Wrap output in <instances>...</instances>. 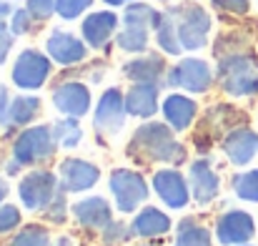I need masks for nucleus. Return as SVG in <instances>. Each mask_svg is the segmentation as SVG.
<instances>
[{"label": "nucleus", "mask_w": 258, "mask_h": 246, "mask_svg": "<svg viewBox=\"0 0 258 246\" xmlns=\"http://www.w3.org/2000/svg\"><path fill=\"white\" fill-rule=\"evenodd\" d=\"M166 58L161 53H146V56H138L133 61H128L123 66V76L131 83H156V85H163L166 81Z\"/></svg>", "instance_id": "nucleus-17"}, {"label": "nucleus", "mask_w": 258, "mask_h": 246, "mask_svg": "<svg viewBox=\"0 0 258 246\" xmlns=\"http://www.w3.org/2000/svg\"><path fill=\"white\" fill-rule=\"evenodd\" d=\"M161 3H171V0H161Z\"/></svg>", "instance_id": "nucleus-46"}, {"label": "nucleus", "mask_w": 258, "mask_h": 246, "mask_svg": "<svg viewBox=\"0 0 258 246\" xmlns=\"http://www.w3.org/2000/svg\"><path fill=\"white\" fill-rule=\"evenodd\" d=\"M108 5H113V8H118V5H125V0H105Z\"/></svg>", "instance_id": "nucleus-44"}, {"label": "nucleus", "mask_w": 258, "mask_h": 246, "mask_svg": "<svg viewBox=\"0 0 258 246\" xmlns=\"http://www.w3.org/2000/svg\"><path fill=\"white\" fill-rule=\"evenodd\" d=\"M175 20V30H178V40L183 45V51H201L208 43V33H211V15L203 5H198L196 0H183L178 5L166 8Z\"/></svg>", "instance_id": "nucleus-3"}, {"label": "nucleus", "mask_w": 258, "mask_h": 246, "mask_svg": "<svg viewBox=\"0 0 258 246\" xmlns=\"http://www.w3.org/2000/svg\"><path fill=\"white\" fill-rule=\"evenodd\" d=\"M163 85L183 88L188 93H206L213 85V71L203 58H180L166 73Z\"/></svg>", "instance_id": "nucleus-8"}, {"label": "nucleus", "mask_w": 258, "mask_h": 246, "mask_svg": "<svg viewBox=\"0 0 258 246\" xmlns=\"http://www.w3.org/2000/svg\"><path fill=\"white\" fill-rule=\"evenodd\" d=\"M45 53L53 58V63L71 68V66H78V63L86 61L88 43L81 40L78 35L68 33V30H58V28H55V30L48 35V40H45Z\"/></svg>", "instance_id": "nucleus-11"}, {"label": "nucleus", "mask_w": 258, "mask_h": 246, "mask_svg": "<svg viewBox=\"0 0 258 246\" xmlns=\"http://www.w3.org/2000/svg\"><path fill=\"white\" fill-rule=\"evenodd\" d=\"M161 18H163V13H158L153 5H146V3H138V0H131L125 5V10H123V25H136V28L156 30Z\"/></svg>", "instance_id": "nucleus-25"}, {"label": "nucleus", "mask_w": 258, "mask_h": 246, "mask_svg": "<svg viewBox=\"0 0 258 246\" xmlns=\"http://www.w3.org/2000/svg\"><path fill=\"white\" fill-rule=\"evenodd\" d=\"M35 23H40V20H35V15H33L28 8H15V13L10 15V30H13L15 35H28V33H33Z\"/></svg>", "instance_id": "nucleus-32"}, {"label": "nucleus", "mask_w": 258, "mask_h": 246, "mask_svg": "<svg viewBox=\"0 0 258 246\" xmlns=\"http://www.w3.org/2000/svg\"><path fill=\"white\" fill-rule=\"evenodd\" d=\"M8 103H10V93H8L5 85H0V118H3V113L8 111Z\"/></svg>", "instance_id": "nucleus-41"}, {"label": "nucleus", "mask_w": 258, "mask_h": 246, "mask_svg": "<svg viewBox=\"0 0 258 246\" xmlns=\"http://www.w3.org/2000/svg\"><path fill=\"white\" fill-rule=\"evenodd\" d=\"M93 5V0H58L55 3V13L63 20H76L86 13L88 8Z\"/></svg>", "instance_id": "nucleus-33"}, {"label": "nucleus", "mask_w": 258, "mask_h": 246, "mask_svg": "<svg viewBox=\"0 0 258 246\" xmlns=\"http://www.w3.org/2000/svg\"><path fill=\"white\" fill-rule=\"evenodd\" d=\"M211 5L228 15H248L251 10V0H211Z\"/></svg>", "instance_id": "nucleus-37"}, {"label": "nucleus", "mask_w": 258, "mask_h": 246, "mask_svg": "<svg viewBox=\"0 0 258 246\" xmlns=\"http://www.w3.org/2000/svg\"><path fill=\"white\" fill-rule=\"evenodd\" d=\"M60 188V178L50 171H33L25 173L18 183L20 204L28 211H45V206L53 201V196Z\"/></svg>", "instance_id": "nucleus-7"}, {"label": "nucleus", "mask_w": 258, "mask_h": 246, "mask_svg": "<svg viewBox=\"0 0 258 246\" xmlns=\"http://www.w3.org/2000/svg\"><path fill=\"white\" fill-rule=\"evenodd\" d=\"M53 106L63 113V116H73V118H83L90 111V90L86 83L78 81H63L58 83L50 93Z\"/></svg>", "instance_id": "nucleus-13"}, {"label": "nucleus", "mask_w": 258, "mask_h": 246, "mask_svg": "<svg viewBox=\"0 0 258 246\" xmlns=\"http://www.w3.org/2000/svg\"><path fill=\"white\" fill-rule=\"evenodd\" d=\"M43 101L38 95H15L8 103V111L0 118L3 128H15V126H28L30 121H35V116H40Z\"/></svg>", "instance_id": "nucleus-23"}, {"label": "nucleus", "mask_w": 258, "mask_h": 246, "mask_svg": "<svg viewBox=\"0 0 258 246\" xmlns=\"http://www.w3.org/2000/svg\"><path fill=\"white\" fill-rule=\"evenodd\" d=\"M156 43L166 56H180L183 53V45H180L178 30H175V20H173V15L168 10H163V18L156 28Z\"/></svg>", "instance_id": "nucleus-27"}, {"label": "nucleus", "mask_w": 258, "mask_h": 246, "mask_svg": "<svg viewBox=\"0 0 258 246\" xmlns=\"http://www.w3.org/2000/svg\"><path fill=\"white\" fill-rule=\"evenodd\" d=\"M218 83L226 95H258V58L251 51H238L218 58Z\"/></svg>", "instance_id": "nucleus-2"}, {"label": "nucleus", "mask_w": 258, "mask_h": 246, "mask_svg": "<svg viewBox=\"0 0 258 246\" xmlns=\"http://www.w3.org/2000/svg\"><path fill=\"white\" fill-rule=\"evenodd\" d=\"M231 186H233V193H236L238 199L258 204V168L236 173L233 181H231Z\"/></svg>", "instance_id": "nucleus-31"}, {"label": "nucleus", "mask_w": 258, "mask_h": 246, "mask_svg": "<svg viewBox=\"0 0 258 246\" xmlns=\"http://www.w3.org/2000/svg\"><path fill=\"white\" fill-rule=\"evenodd\" d=\"M55 3H58V0H25V8L35 15V20L45 23V20L55 13Z\"/></svg>", "instance_id": "nucleus-38"}, {"label": "nucleus", "mask_w": 258, "mask_h": 246, "mask_svg": "<svg viewBox=\"0 0 258 246\" xmlns=\"http://www.w3.org/2000/svg\"><path fill=\"white\" fill-rule=\"evenodd\" d=\"M110 193L115 199V209L120 214H133L146 199H148V183L138 171L128 168H115L110 173Z\"/></svg>", "instance_id": "nucleus-6"}, {"label": "nucleus", "mask_w": 258, "mask_h": 246, "mask_svg": "<svg viewBox=\"0 0 258 246\" xmlns=\"http://www.w3.org/2000/svg\"><path fill=\"white\" fill-rule=\"evenodd\" d=\"M125 154L131 159L141 161H166V164H183L185 161V146L173 136V128L161 121H146L136 128Z\"/></svg>", "instance_id": "nucleus-1"}, {"label": "nucleus", "mask_w": 258, "mask_h": 246, "mask_svg": "<svg viewBox=\"0 0 258 246\" xmlns=\"http://www.w3.org/2000/svg\"><path fill=\"white\" fill-rule=\"evenodd\" d=\"M125 93H120V88H108L95 106L93 126L98 133H118L125 123Z\"/></svg>", "instance_id": "nucleus-9"}, {"label": "nucleus", "mask_w": 258, "mask_h": 246, "mask_svg": "<svg viewBox=\"0 0 258 246\" xmlns=\"http://www.w3.org/2000/svg\"><path fill=\"white\" fill-rule=\"evenodd\" d=\"M173 246H213V236L203 224H198L193 216H188L178 224V234H175Z\"/></svg>", "instance_id": "nucleus-26"}, {"label": "nucleus", "mask_w": 258, "mask_h": 246, "mask_svg": "<svg viewBox=\"0 0 258 246\" xmlns=\"http://www.w3.org/2000/svg\"><path fill=\"white\" fill-rule=\"evenodd\" d=\"M15 33L10 30V25H5V23H0V66L8 61V56H10V51H13V45H15Z\"/></svg>", "instance_id": "nucleus-39"}, {"label": "nucleus", "mask_w": 258, "mask_h": 246, "mask_svg": "<svg viewBox=\"0 0 258 246\" xmlns=\"http://www.w3.org/2000/svg\"><path fill=\"white\" fill-rule=\"evenodd\" d=\"M223 154L233 166H246L258 156V133L248 126L233 128L228 136H223Z\"/></svg>", "instance_id": "nucleus-16"}, {"label": "nucleus", "mask_w": 258, "mask_h": 246, "mask_svg": "<svg viewBox=\"0 0 258 246\" xmlns=\"http://www.w3.org/2000/svg\"><path fill=\"white\" fill-rule=\"evenodd\" d=\"M118 20L120 18L113 10H98V13L86 15V20L81 25V33H83V40L88 43V48H93V51L108 48L110 38L118 30Z\"/></svg>", "instance_id": "nucleus-15"}, {"label": "nucleus", "mask_w": 258, "mask_h": 246, "mask_svg": "<svg viewBox=\"0 0 258 246\" xmlns=\"http://www.w3.org/2000/svg\"><path fill=\"white\" fill-rule=\"evenodd\" d=\"M188 186L198 204H211L218 196L221 181H218L216 171L211 168V164L206 159H201V161H193L188 168Z\"/></svg>", "instance_id": "nucleus-18"}, {"label": "nucleus", "mask_w": 258, "mask_h": 246, "mask_svg": "<svg viewBox=\"0 0 258 246\" xmlns=\"http://www.w3.org/2000/svg\"><path fill=\"white\" fill-rule=\"evenodd\" d=\"M153 188L168 209H183L190 201V186H188L185 176L175 168L156 171L153 173Z\"/></svg>", "instance_id": "nucleus-12"}, {"label": "nucleus", "mask_w": 258, "mask_h": 246, "mask_svg": "<svg viewBox=\"0 0 258 246\" xmlns=\"http://www.w3.org/2000/svg\"><path fill=\"white\" fill-rule=\"evenodd\" d=\"M53 136H55L58 146H63V149H76V146L83 141V128H81L78 118L66 116V118H58V121L53 123Z\"/></svg>", "instance_id": "nucleus-29"}, {"label": "nucleus", "mask_w": 258, "mask_h": 246, "mask_svg": "<svg viewBox=\"0 0 258 246\" xmlns=\"http://www.w3.org/2000/svg\"><path fill=\"white\" fill-rule=\"evenodd\" d=\"M15 13V8H13V0H0V23H5L10 15Z\"/></svg>", "instance_id": "nucleus-40"}, {"label": "nucleus", "mask_w": 258, "mask_h": 246, "mask_svg": "<svg viewBox=\"0 0 258 246\" xmlns=\"http://www.w3.org/2000/svg\"><path fill=\"white\" fill-rule=\"evenodd\" d=\"M238 246H251V244H238Z\"/></svg>", "instance_id": "nucleus-45"}, {"label": "nucleus", "mask_w": 258, "mask_h": 246, "mask_svg": "<svg viewBox=\"0 0 258 246\" xmlns=\"http://www.w3.org/2000/svg\"><path fill=\"white\" fill-rule=\"evenodd\" d=\"M66 188H58V193L53 196V201L45 206V219L50 224H63L66 221V211H68V201H66Z\"/></svg>", "instance_id": "nucleus-34"}, {"label": "nucleus", "mask_w": 258, "mask_h": 246, "mask_svg": "<svg viewBox=\"0 0 258 246\" xmlns=\"http://www.w3.org/2000/svg\"><path fill=\"white\" fill-rule=\"evenodd\" d=\"M73 214H76L78 224L86 229H105L113 221L110 204L103 196H88L83 201L73 204Z\"/></svg>", "instance_id": "nucleus-22"}, {"label": "nucleus", "mask_w": 258, "mask_h": 246, "mask_svg": "<svg viewBox=\"0 0 258 246\" xmlns=\"http://www.w3.org/2000/svg\"><path fill=\"white\" fill-rule=\"evenodd\" d=\"M151 40V30L148 28H136V25H123V30L115 35V43L120 51L125 53H146Z\"/></svg>", "instance_id": "nucleus-28"}, {"label": "nucleus", "mask_w": 258, "mask_h": 246, "mask_svg": "<svg viewBox=\"0 0 258 246\" xmlns=\"http://www.w3.org/2000/svg\"><path fill=\"white\" fill-rule=\"evenodd\" d=\"M248 118L243 111L228 106V103H218L213 108H208L206 118H203V128L201 131H208V133H216V136H228L233 128L243 126Z\"/></svg>", "instance_id": "nucleus-21"}, {"label": "nucleus", "mask_w": 258, "mask_h": 246, "mask_svg": "<svg viewBox=\"0 0 258 246\" xmlns=\"http://www.w3.org/2000/svg\"><path fill=\"white\" fill-rule=\"evenodd\" d=\"M23 216H20V209L13 206V204H0V236L3 234H10L20 226Z\"/></svg>", "instance_id": "nucleus-36"}, {"label": "nucleus", "mask_w": 258, "mask_h": 246, "mask_svg": "<svg viewBox=\"0 0 258 246\" xmlns=\"http://www.w3.org/2000/svg\"><path fill=\"white\" fill-rule=\"evenodd\" d=\"M50 73H53V58L35 51V48H25L15 58L10 78L20 90H38L45 85Z\"/></svg>", "instance_id": "nucleus-5"}, {"label": "nucleus", "mask_w": 258, "mask_h": 246, "mask_svg": "<svg viewBox=\"0 0 258 246\" xmlns=\"http://www.w3.org/2000/svg\"><path fill=\"white\" fill-rule=\"evenodd\" d=\"M133 236H136L133 229L125 226L123 221H110V224L103 229V241H105L108 246L120 244V241H128V239H133Z\"/></svg>", "instance_id": "nucleus-35"}, {"label": "nucleus", "mask_w": 258, "mask_h": 246, "mask_svg": "<svg viewBox=\"0 0 258 246\" xmlns=\"http://www.w3.org/2000/svg\"><path fill=\"white\" fill-rule=\"evenodd\" d=\"M256 236V221L248 211H226L216 224V239L221 246L248 244Z\"/></svg>", "instance_id": "nucleus-10"}, {"label": "nucleus", "mask_w": 258, "mask_h": 246, "mask_svg": "<svg viewBox=\"0 0 258 246\" xmlns=\"http://www.w3.org/2000/svg\"><path fill=\"white\" fill-rule=\"evenodd\" d=\"M158 90H161V85H156V83H133L131 90L125 93L128 116H136V118L156 116V111H158Z\"/></svg>", "instance_id": "nucleus-20"}, {"label": "nucleus", "mask_w": 258, "mask_h": 246, "mask_svg": "<svg viewBox=\"0 0 258 246\" xmlns=\"http://www.w3.org/2000/svg\"><path fill=\"white\" fill-rule=\"evenodd\" d=\"M171 216H166V211L156 209V206H146L136 214L131 229L136 236H143V239H156V236H163L171 231Z\"/></svg>", "instance_id": "nucleus-24"}, {"label": "nucleus", "mask_w": 258, "mask_h": 246, "mask_svg": "<svg viewBox=\"0 0 258 246\" xmlns=\"http://www.w3.org/2000/svg\"><path fill=\"white\" fill-rule=\"evenodd\" d=\"M8 196V181L0 176V204H3V199Z\"/></svg>", "instance_id": "nucleus-42"}, {"label": "nucleus", "mask_w": 258, "mask_h": 246, "mask_svg": "<svg viewBox=\"0 0 258 246\" xmlns=\"http://www.w3.org/2000/svg\"><path fill=\"white\" fill-rule=\"evenodd\" d=\"M50 244V234L45 226L40 224H28L25 229H20L5 246H48Z\"/></svg>", "instance_id": "nucleus-30"}, {"label": "nucleus", "mask_w": 258, "mask_h": 246, "mask_svg": "<svg viewBox=\"0 0 258 246\" xmlns=\"http://www.w3.org/2000/svg\"><path fill=\"white\" fill-rule=\"evenodd\" d=\"M58 178H60V188H66L68 193H81L98 183L100 168L83 159H66L58 166Z\"/></svg>", "instance_id": "nucleus-14"}, {"label": "nucleus", "mask_w": 258, "mask_h": 246, "mask_svg": "<svg viewBox=\"0 0 258 246\" xmlns=\"http://www.w3.org/2000/svg\"><path fill=\"white\" fill-rule=\"evenodd\" d=\"M161 111H163L166 123L173 131H185V128L193 126V121L198 116V103L193 98L183 95V93H171V95H166Z\"/></svg>", "instance_id": "nucleus-19"}, {"label": "nucleus", "mask_w": 258, "mask_h": 246, "mask_svg": "<svg viewBox=\"0 0 258 246\" xmlns=\"http://www.w3.org/2000/svg\"><path fill=\"white\" fill-rule=\"evenodd\" d=\"M55 151L58 141L53 136V126H30L23 133H18L13 143V161H18L20 166H35L53 159Z\"/></svg>", "instance_id": "nucleus-4"}, {"label": "nucleus", "mask_w": 258, "mask_h": 246, "mask_svg": "<svg viewBox=\"0 0 258 246\" xmlns=\"http://www.w3.org/2000/svg\"><path fill=\"white\" fill-rule=\"evenodd\" d=\"M55 246H73V244H71V239H68V236H60V239L55 241Z\"/></svg>", "instance_id": "nucleus-43"}]
</instances>
